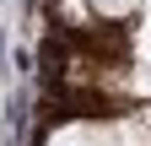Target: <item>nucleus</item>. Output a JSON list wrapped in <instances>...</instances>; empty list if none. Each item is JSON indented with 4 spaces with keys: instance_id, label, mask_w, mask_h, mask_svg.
I'll return each instance as SVG.
<instances>
[{
    "instance_id": "f03ea898",
    "label": "nucleus",
    "mask_w": 151,
    "mask_h": 146,
    "mask_svg": "<svg viewBox=\"0 0 151 146\" xmlns=\"http://www.w3.org/2000/svg\"><path fill=\"white\" fill-rule=\"evenodd\" d=\"M103 16H129V11H140V0H92Z\"/></svg>"
},
{
    "instance_id": "f257e3e1",
    "label": "nucleus",
    "mask_w": 151,
    "mask_h": 146,
    "mask_svg": "<svg viewBox=\"0 0 151 146\" xmlns=\"http://www.w3.org/2000/svg\"><path fill=\"white\" fill-rule=\"evenodd\" d=\"M49 146H151V119H76Z\"/></svg>"
}]
</instances>
